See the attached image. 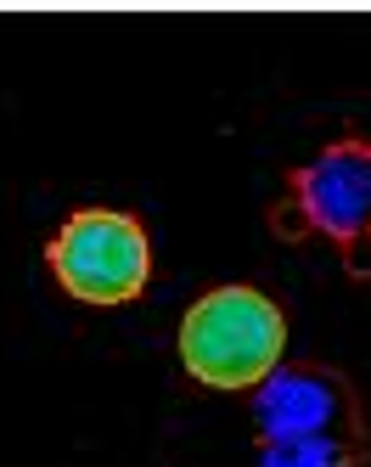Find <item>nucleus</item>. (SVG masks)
I'll return each instance as SVG.
<instances>
[{
    "mask_svg": "<svg viewBox=\"0 0 371 467\" xmlns=\"http://www.w3.org/2000/svg\"><path fill=\"white\" fill-rule=\"evenodd\" d=\"M253 467H366V411L332 366H293L253 389Z\"/></svg>",
    "mask_w": 371,
    "mask_h": 467,
    "instance_id": "f257e3e1",
    "label": "nucleus"
},
{
    "mask_svg": "<svg viewBox=\"0 0 371 467\" xmlns=\"http://www.w3.org/2000/svg\"><path fill=\"white\" fill-rule=\"evenodd\" d=\"M270 225L287 243H332L344 271L371 282V141H332L321 158L287 170Z\"/></svg>",
    "mask_w": 371,
    "mask_h": 467,
    "instance_id": "f03ea898",
    "label": "nucleus"
},
{
    "mask_svg": "<svg viewBox=\"0 0 371 467\" xmlns=\"http://www.w3.org/2000/svg\"><path fill=\"white\" fill-rule=\"evenodd\" d=\"M287 349V321L253 287L202 293L180 321V360L209 389H259L276 378Z\"/></svg>",
    "mask_w": 371,
    "mask_h": 467,
    "instance_id": "7ed1b4c3",
    "label": "nucleus"
},
{
    "mask_svg": "<svg viewBox=\"0 0 371 467\" xmlns=\"http://www.w3.org/2000/svg\"><path fill=\"white\" fill-rule=\"evenodd\" d=\"M51 271L85 305H129L152 276L147 231L119 209H79L51 237Z\"/></svg>",
    "mask_w": 371,
    "mask_h": 467,
    "instance_id": "20e7f679",
    "label": "nucleus"
}]
</instances>
